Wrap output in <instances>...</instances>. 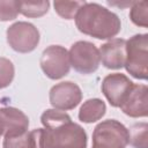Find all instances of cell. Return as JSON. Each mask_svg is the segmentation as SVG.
<instances>
[{
  "label": "cell",
  "instance_id": "5bb4252c",
  "mask_svg": "<svg viewBox=\"0 0 148 148\" xmlns=\"http://www.w3.org/2000/svg\"><path fill=\"white\" fill-rule=\"evenodd\" d=\"M18 13L27 17H40L49 10V1H17Z\"/></svg>",
  "mask_w": 148,
  "mask_h": 148
},
{
  "label": "cell",
  "instance_id": "7c38bea8",
  "mask_svg": "<svg viewBox=\"0 0 148 148\" xmlns=\"http://www.w3.org/2000/svg\"><path fill=\"white\" fill-rule=\"evenodd\" d=\"M98 52L104 67L120 69L125 66L126 61V40L123 38L110 39L101 46Z\"/></svg>",
  "mask_w": 148,
  "mask_h": 148
},
{
  "label": "cell",
  "instance_id": "ba28073f",
  "mask_svg": "<svg viewBox=\"0 0 148 148\" xmlns=\"http://www.w3.org/2000/svg\"><path fill=\"white\" fill-rule=\"evenodd\" d=\"M49 98L53 109L68 111L80 104L82 101V91L76 83L72 81H62L51 88Z\"/></svg>",
  "mask_w": 148,
  "mask_h": 148
},
{
  "label": "cell",
  "instance_id": "9c48e42d",
  "mask_svg": "<svg viewBox=\"0 0 148 148\" xmlns=\"http://www.w3.org/2000/svg\"><path fill=\"white\" fill-rule=\"evenodd\" d=\"M133 82L121 73L108 74L102 81V92L113 108H119L127 96Z\"/></svg>",
  "mask_w": 148,
  "mask_h": 148
},
{
  "label": "cell",
  "instance_id": "8fae6325",
  "mask_svg": "<svg viewBox=\"0 0 148 148\" xmlns=\"http://www.w3.org/2000/svg\"><path fill=\"white\" fill-rule=\"evenodd\" d=\"M148 88L146 84H134L119 106L121 111L132 118L147 117L148 114Z\"/></svg>",
  "mask_w": 148,
  "mask_h": 148
},
{
  "label": "cell",
  "instance_id": "277c9868",
  "mask_svg": "<svg viewBox=\"0 0 148 148\" xmlns=\"http://www.w3.org/2000/svg\"><path fill=\"white\" fill-rule=\"evenodd\" d=\"M128 128L116 119H106L96 125L92 132L91 148H126Z\"/></svg>",
  "mask_w": 148,
  "mask_h": 148
},
{
  "label": "cell",
  "instance_id": "3957f363",
  "mask_svg": "<svg viewBox=\"0 0 148 148\" xmlns=\"http://www.w3.org/2000/svg\"><path fill=\"white\" fill-rule=\"evenodd\" d=\"M130 75L138 80L148 77V35L138 34L126 40V61L124 66Z\"/></svg>",
  "mask_w": 148,
  "mask_h": 148
},
{
  "label": "cell",
  "instance_id": "7a4b0ae2",
  "mask_svg": "<svg viewBox=\"0 0 148 148\" xmlns=\"http://www.w3.org/2000/svg\"><path fill=\"white\" fill-rule=\"evenodd\" d=\"M40 121L50 134L52 148H87L86 131L66 112L47 109L42 113Z\"/></svg>",
  "mask_w": 148,
  "mask_h": 148
},
{
  "label": "cell",
  "instance_id": "5b68a950",
  "mask_svg": "<svg viewBox=\"0 0 148 148\" xmlns=\"http://www.w3.org/2000/svg\"><path fill=\"white\" fill-rule=\"evenodd\" d=\"M8 45L18 53L32 52L40 39L38 29L29 22L18 21L8 27L6 31Z\"/></svg>",
  "mask_w": 148,
  "mask_h": 148
},
{
  "label": "cell",
  "instance_id": "ac0fdd59",
  "mask_svg": "<svg viewBox=\"0 0 148 148\" xmlns=\"http://www.w3.org/2000/svg\"><path fill=\"white\" fill-rule=\"evenodd\" d=\"M29 148H52L51 138L46 128H35L29 132Z\"/></svg>",
  "mask_w": 148,
  "mask_h": 148
},
{
  "label": "cell",
  "instance_id": "30bf717a",
  "mask_svg": "<svg viewBox=\"0 0 148 148\" xmlns=\"http://www.w3.org/2000/svg\"><path fill=\"white\" fill-rule=\"evenodd\" d=\"M29 118L20 109L13 106L0 108V135L16 136L28 132Z\"/></svg>",
  "mask_w": 148,
  "mask_h": 148
},
{
  "label": "cell",
  "instance_id": "44dd1931",
  "mask_svg": "<svg viewBox=\"0 0 148 148\" xmlns=\"http://www.w3.org/2000/svg\"><path fill=\"white\" fill-rule=\"evenodd\" d=\"M2 148H29V132L16 136L5 138Z\"/></svg>",
  "mask_w": 148,
  "mask_h": 148
},
{
  "label": "cell",
  "instance_id": "ffe728a7",
  "mask_svg": "<svg viewBox=\"0 0 148 148\" xmlns=\"http://www.w3.org/2000/svg\"><path fill=\"white\" fill-rule=\"evenodd\" d=\"M18 7L17 1L14 0H0V21H12L17 17Z\"/></svg>",
  "mask_w": 148,
  "mask_h": 148
},
{
  "label": "cell",
  "instance_id": "9a60e30c",
  "mask_svg": "<svg viewBox=\"0 0 148 148\" xmlns=\"http://www.w3.org/2000/svg\"><path fill=\"white\" fill-rule=\"evenodd\" d=\"M147 131V123H138L132 125L128 130V143H131L134 148H148Z\"/></svg>",
  "mask_w": 148,
  "mask_h": 148
},
{
  "label": "cell",
  "instance_id": "d6986e66",
  "mask_svg": "<svg viewBox=\"0 0 148 148\" xmlns=\"http://www.w3.org/2000/svg\"><path fill=\"white\" fill-rule=\"evenodd\" d=\"M15 67L13 62L3 57H0V89L7 88L14 80Z\"/></svg>",
  "mask_w": 148,
  "mask_h": 148
},
{
  "label": "cell",
  "instance_id": "e0dca14e",
  "mask_svg": "<svg viewBox=\"0 0 148 148\" xmlns=\"http://www.w3.org/2000/svg\"><path fill=\"white\" fill-rule=\"evenodd\" d=\"M84 3L86 1H54L53 6L59 16L66 20H73Z\"/></svg>",
  "mask_w": 148,
  "mask_h": 148
},
{
  "label": "cell",
  "instance_id": "6da1fadb",
  "mask_svg": "<svg viewBox=\"0 0 148 148\" xmlns=\"http://www.w3.org/2000/svg\"><path fill=\"white\" fill-rule=\"evenodd\" d=\"M75 24L80 32L97 39H111L121 30L118 15L95 2H86L79 9Z\"/></svg>",
  "mask_w": 148,
  "mask_h": 148
},
{
  "label": "cell",
  "instance_id": "2e32d148",
  "mask_svg": "<svg viewBox=\"0 0 148 148\" xmlns=\"http://www.w3.org/2000/svg\"><path fill=\"white\" fill-rule=\"evenodd\" d=\"M131 21L142 28L148 27V2L147 1H134L130 9Z\"/></svg>",
  "mask_w": 148,
  "mask_h": 148
},
{
  "label": "cell",
  "instance_id": "52a82bcc",
  "mask_svg": "<svg viewBox=\"0 0 148 148\" xmlns=\"http://www.w3.org/2000/svg\"><path fill=\"white\" fill-rule=\"evenodd\" d=\"M40 68L51 80H59L66 76L71 69L68 51L61 45L47 46L40 57Z\"/></svg>",
  "mask_w": 148,
  "mask_h": 148
},
{
  "label": "cell",
  "instance_id": "8992f818",
  "mask_svg": "<svg viewBox=\"0 0 148 148\" xmlns=\"http://www.w3.org/2000/svg\"><path fill=\"white\" fill-rule=\"evenodd\" d=\"M68 54L71 66L77 73L87 75L98 69L101 59L95 44L87 40H77L71 46Z\"/></svg>",
  "mask_w": 148,
  "mask_h": 148
},
{
  "label": "cell",
  "instance_id": "4fadbf2b",
  "mask_svg": "<svg viewBox=\"0 0 148 148\" xmlns=\"http://www.w3.org/2000/svg\"><path fill=\"white\" fill-rule=\"evenodd\" d=\"M106 105L99 98H89L87 99L80 108L79 111V120L82 123H95L105 114Z\"/></svg>",
  "mask_w": 148,
  "mask_h": 148
}]
</instances>
